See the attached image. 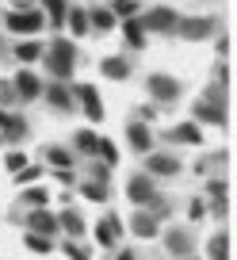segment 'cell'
Masks as SVG:
<instances>
[{
	"label": "cell",
	"mask_w": 237,
	"mask_h": 260,
	"mask_svg": "<svg viewBox=\"0 0 237 260\" xmlns=\"http://www.w3.org/2000/svg\"><path fill=\"white\" fill-rule=\"evenodd\" d=\"M73 65H77V46L69 39H54L46 46V69L57 77V81H65V77L73 73Z\"/></svg>",
	"instance_id": "1"
},
{
	"label": "cell",
	"mask_w": 237,
	"mask_h": 260,
	"mask_svg": "<svg viewBox=\"0 0 237 260\" xmlns=\"http://www.w3.org/2000/svg\"><path fill=\"white\" fill-rule=\"evenodd\" d=\"M146 88H149V96L157 100V104H176V100H180V92H184V84L176 81V77H164V73H153L146 81Z\"/></svg>",
	"instance_id": "2"
},
{
	"label": "cell",
	"mask_w": 237,
	"mask_h": 260,
	"mask_svg": "<svg viewBox=\"0 0 237 260\" xmlns=\"http://www.w3.org/2000/svg\"><path fill=\"white\" fill-rule=\"evenodd\" d=\"M226 88L222 84H214V88H207V100H199L195 104V119L203 122H226V111H222V104H226Z\"/></svg>",
	"instance_id": "3"
},
{
	"label": "cell",
	"mask_w": 237,
	"mask_h": 260,
	"mask_svg": "<svg viewBox=\"0 0 237 260\" xmlns=\"http://www.w3.org/2000/svg\"><path fill=\"white\" fill-rule=\"evenodd\" d=\"M126 195H130L134 207H149L157 199V184L149 176H130V180H126Z\"/></svg>",
	"instance_id": "4"
},
{
	"label": "cell",
	"mask_w": 237,
	"mask_h": 260,
	"mask_svg": "<svg viewBox=\"0 0 237 260\" xmlns=\"http://www.w3.org/2000/svg\"><path fill=\"white\" fill-rule=\"evenodd\" d=\"M176 35L188 39V42H203V39H211V35H214V19L211 16H203V19H180V23H176Z\"/></svg>",
	"instance_id": "5"
},
{
	"label": "cell",
	"mask_w": 237,
	"mask_h": 260,
	"mask_svg": "<svg viewBox=\"0 0 237 260\" xmlns=\"http://www.w3.org/2000/svg\"><path fill=\"white\" fill-rule=\"evenodd\" d=\"M4 23H8L12 35H31V31H39V27H42V16H39V12H27V8H23V12H12Z\"/></svg>",
	"instance_id": "6"
},
{
	"label": "cell",
	"mask_w": 237,
	"mask_h": 260,
	"mask_svg": "<svg viewBox=\"0 0 237 260\" xmlns=\"http://www.w3.org/2000/svg\"><path fill=\"white\" fill-rule=\"evenodd\" d=\"M12 92H16V100H39V92H42V84H39V77L35 73H16V81H12Z\"/></svg>",
	"instance_id": "7"
},
{
	"label": "cell",
	"mask_w": 237,
	"mask_h": 260,
	"mask_svg": "<svg viewBox=\"0 0 237 260\" xmlns=\"http://www.w3.org/2000/svg\"><path fill=\"white\" fill-rule=\"evenodd\" d=\"M176 23H180V19H176V12H168V8H153V12L146 16V23H142V27H149V31H164V35H168V31H176Z\"/></svg>",
	"instance_id": "8"
},
{
	"label": "cell",
	"mask_w": 237,
	"mask_h": 260,
	"mask_svg": "<svg viewBox=\"0 0 237 260\" xmlns=\"http://www.w3.org/2000/svg\"><path fill=\"white\" fill-rule=\"evenodd\" d=\"M27 222H31V230H35V234H42V237H54L57 234V218L46 211V207H35Z\"/></svg>",
	"instance_id": "9"
},
{
	"label": "cell",
	"mask_w": 237,
	"mask_h": 260,
	"mask_svg": "<svg viewBox=\"0 0 237 260\" xmlns=\"http://www.w3.org/2000/svg\"><path fill=\"white\" fill-rule=\"evenodd\" d=\"M77 96H81V104H84V111H88L92 122L104 119V107H99V96H96V88H92V84H81V88H77Z\"/></svg>",
	"instance_id": "10"
},
{
	"label": "cell",
	"mask_w": 237,
	"mask_h": 260,
	"mask_svg": "<svg viewBox=\"0 0 237 260\" xmlns=\"http://www.w3.org/2000/svg\"><path fill=\"white\" fill-rule=\"evenodd\" d=\"M164 245H168L172 256H188V252H191V234H188V230H168Z\"/></svg>",
	"instance_id": "11"
},
{
	"label": "cell",
	"mask_w": 237,
	"mask_h": 260,
	"mask_svg": "<svg viewBox=\"0 0 237 260\" xmlns=\"http://www.w3.org/2000/svg\"><path fill=\"white\" fill-rule=\"evenodd\" d=\"M149 172H157V176H176V172H180V161L168 157V153H153L149 157Z\"/></svg>",
	"instance_id": "12"
},
{
	"label": "cell",
	"mask_w": 237,
	"mask_h": 260,
	"mask_svg": "<svg viewBox=\"0 0 237 260\" xmlns=\"http://www.w3.org/2000/svg\"><path fill=\"white\" fill-rule=\"evenodd\" d=\"M126 142H130L138 153H149V146H153V138H149V130L142 126V122H130V126H126Z\"/></svg>",
	"instance_id": "13"
},
{
	"label": "cell",
	"mask_w": 237,
	"mask_h": 260,
	"mask_svg": "<svg viewBox=\"0 0 237 260\" xmlns=\"http://www.w3.org/2000/svg\"><path fill=\"white\" fill-rule=\"evenodd\" d=\"M168 142H188V146H195V142H203V130H199L195 122H180L176 130H168Z\"/></svg>",
	"instance_id": "14"
},
{
	"label": "cell",
	"mask_w": 237,
	"mask_h": 260,
	"mask_svg": "<svg viewBox=\"0 0 237 260\" xmlns=\"http://www.w3.org/2000/svg\"><path fill=\"white\" fill-rule=\"evenodd\" d=\"M130 230H134L138 237H157V214L138 211V214H134V222H130Z\"/></svg>",
	"instance_id": "15"
},
{
	"label": "cell",
	"mask_w": 237,
	"mask_h": 260,
	"mask_svg": "<svg viewBox=\"0 0 237 260\" xmlns=\"http://www.w3.org/2000/svg\"><path fill=\"white\" fill-rule=\"evenodd\" d=\"M0 126H4V134H8L12 142H23L27 134H31V130H27V119H19V115H4V119H0Z\"/></svg>",
	"instance_id": "16"
},
{
	"label": "cell",
	"mask_w": 237,
	"mask_h": 260,
	"mask_svg": "<svg viewBox=\"0 0 237 260\" xmlns=\"http://www.w3.org/2000/svg\"><path fill=\"white\" fill-rule=\"evenodd\" d=\"M46 100H50V107H54V111H69V107H73V96H69V88H61V84H50V88H46Z\"/></svg>",
	"instance_id": "17"
},
{
	"label": "cell",
	"mask_w": 237,
	"mask_h": 260,
	"mask_svg": "<svg viewBox=\"0 0 237 260\" xmlns=\"http://www.w3.org/2000/svg\"><path fill=\"white\" fill-rule=\"evenodd\" d=\"M104 73L111 77V81H126V77H130V65H126V57H107Z\"/></svg>",
	"instance_id": "18"
},
{
	"label": "cell",
	"mask_w": 237,
	"mask_h": 260,
	"mask_svg": "<svg viewBox=\"0 0 237 260\" xmlns=\"http://www.w3.org/2000/svg\"><path fill=\"white\" fill-rule=\"evenodd\" d=\"M57 226H65V230H69L73 237H81V234H84V218H81L77 211H65V214H57Z\"/></svg>",
	"instance_id": "19"
},
{
	"label": "cell",
	"mask_w": 237,
	"mask_h": 260,
	"mask_svg": "<svg viewBox=\"0 0 237 260\" xmlns=\"http://www.w3.org/2000/svg\"><path fill=\"white\" fill-rule=\"evenodd\" d=\"M96 237L104 245H115V237H119V218H104V222H99V230H96Z\"/></svg>",
	"instance_id": "20"
},
{
	"label": "cell",
	"mask_w": 237,
	"mask_h": 260,
	"mask_svg": "<svg viewBox=\"0 0 237 260\" xmlns=\"http://www.w3.org/2000/svg\"><path fill=\"white\" fill-rule=\"evenodd\" d=\"M88 23L99 27V31H111V27H115V16H111V12H104V8H92V12H88Z\"/></svg>",
	"instance_id": "21"
},
{
	"label": "cell",
	"mask_w": 237,
	"mask_h": 260,
	"mask_svg": "<svg viewBox=\"0 0 237 260\" xmlns=\"http://www.w3.org/2000/svg\"><path fill=\"white\" fill-rule=\"evenodd\" d=\"M126 42H130V46H146V27L142 23H134V19H126Z\"/></svg>",
	"instance_id": "22"
},
{
	"label": "cell",
	"mask_w": 237,
	"mask_h": 260,
	"mask_svg": "<svg viewBox=\"0 0 237 260\" xmlns=\"http://www.w3.org/2000/svg\"><path fill=\"white\" fill-rule=\"evenodd\" d=\"M46 161H50V165H57V169H65V165H73V157H69V149L50 146V149H46Z\"/></svg>",
	"instance_id": "23"
},
{
	"label": "cell",
	"mask_w": 237,
	"mask_h": 260,
	"mask_svg": "<svg viewBox=\"0 0 237 260\" xmlns=\"http://www.w3.org/2000/svg\"><path fill=\"white\" fill-rule=\"evenodd\" d=\"M226 249H229V237L226 234H214L211 237V260H226Z\"/></svg>",
	"instance_id": "24"
},
{
	"label": "cell",
	"mask_w": 237,
	"mask_h": 260,
	"mask_svg": "<svg viewBox=\"0 0 237 260\" xmlns=\"http://www.w3.org/2000/svg\"><path fill=\"white\" fill-rule=\"evenodd\" d=\"M69 27H73L77 35H84V31H88V12H84V8L69 12Z\"/></svg>",
	"instance_id": "25"
},
{
	"label": "cell",
	"mask_w": 237,
	"mask_h": 260,
	"mask_svg": "<svg viewBox=\"0 0 237 260\" xmlns=\"http://www.w3.org/2000/svg\"><path fill=\"white\" fill-rule=\"evenodd\" d=\"M39 54H42L39 42H23V46H16V57H19V61H35Z\"/></svg>",
	"instance_id": "26"
},
{
	"label": "cell",
	"mask_w": 237,
	"mask_h": 260,
	"mask_svg": "<svg viewBox=\"0 0 237 260\" xmlns=\"http://www.w3.org/2000/svg\"><path fill=\"white\" fill-rule=\"evenodd\" d=\"M81 191L88 195V199H96V203H104V199H107V187H104V184H96V180H88Z\"/></svg>",
	"instance_id": "27"
},
{
	"label": "cell",
	"mask_w": 237,
	"mask_h": 260,
	"mask_svg": "<svg viewBox=\"0 0 237 260\" xmlns=\"http://www.w3.org/2000/svg\"><path fill=\"white\" fill-rule=\"evenodd\" d=\"M77 149H81V153H92V149H96V134H92V130H81V134H77Z\"/></svg>",
	"instance_id": "28"
},
{
	"label": "cell",
	"mask_w": 237,
	"mask_h": 260,
	"mask_svg": "<svg viewBox=\"0 0 237 260\" xmlns=\"http://www.w3.org/2000/svg\"><path fill=\"white\" fill-rule=\"evenodd\" d=\"M23 203H31V207H46V191H42V187H27V191H23Z\"/></svg>",
	"instance_id": "29"
},
{
	"label": "cell",
	"mask_w": 237,
	"mask_h": 260,
	"mask_svg": "<svg viewBox=\"0 0 237 260\" xmlns=\"http://www.w3.org/2000/svg\"><path fill=\"white\" fill-rule=\"evenodd\" d=\"M46 12H50L54 23H61V19H65V0H46Z\"/></svg>",
	"instance_id": "30"
},
{
	"label": "cell",
	"mask_w": 237,
	"mask_h": 260,
	"mask_svg": "<svg viewBox=\"0 0 237 260\" xmlns=\"http://www.w3.org/2000/svg\"><path fill=\"white\" fill-rule=\"evenodd\" d=\"M27 249H35V252H50V237H42V234H27Z\"/></svg>",
	"instance_id": "31"
},
{
	"label": "cell",
	"mask_w": 237,
	"mask_h": 260,
	"mask_svg": "<svg viewBox=\"0 0 237 260\" xmlns=\"http://www.w3.org/2000/svg\"><path fill=\"white\" fill-rule=\"evenodd\" d=\"M96 149H99V157L107 161V169H111V165L119 161V153H115V146H111V142H96Z\"/></svg>",
	"instance_id": "32"
},
{
	"label": "cell",
	"mask_w": 237,
	"mask_h": 260,
	"mask_svg": "<svg viewBox=\"0 0 237 260\" xmlns=\"http://www.w3.org/2000/svg\"><path fill=\"white\" fill-rule=\"evenodd\" d=\"M134 8H138L134 0H115V12H111V16H126V19H130V16H134Z\"/></svg>",
	"instance_id": "33"
},
{
	"label": "cell",
	"mask_w": 237,
	"mask_h": 260,
	"mask_svg": "<svg viewBox=\"0 0 237 260\" xmlns=\"http://www.w3.org/2000/svg\"><path fill=\"white\" fill-rule=\"evenodd\" d=\"M8 169H12V172L27 169V157H23V153H8Z\"/></svg>",
	"instance_id": "34"
},
{
	"label": "cell",
	"mask_w": 237,
	"mask_h": 260,
	"mask_svg": "<svg viewBox=\"0 0 237 260\" xmlns=\"http://www.w3.org/2000/svg\"><path fill=\"white\" fill-rule=\"evenodd\" d=\"M65 252H69V260H88V252L77 249V241H69V245H65Z\"/></svg>",
	"instance_id": "35"
},
{
	"label": "cell",
	"mask_w": 237,
	"mask_h": 260,
	"mask_svg": "<svg viewBox=\"0 0 237 260\" xmlns=\"http://www.w3.org/2000/svg\"><path fill=\"white\" fill-rule=\"evenodd\" d=\"M207 214V207H203V199H195V203H191V218H203Z\"/></svg>",
	"instance_id": "36"
},
{
	"label": "cell",
	"mask_w": 237,
	"mask_h": 260,
	"mask_svg": "<svg viewBox=\"0 0 237 260\" xmlns=\"http://www.w3.org/2000/svg\"><path fill=\"white\" fill-rule=\"evenodd\" d=\"M16 96V92H12V84H0V104H4V100H12Z\"/></svg>",
	"instance_id": "37"
},
{
	"label": "cell",
	"mask_w": 237,
	"mask_h": 260,
	"mask_svg": "<svg viewBox=\"0 0 237 260\" xmlns=\"http://www.w3.org/2000/svg\"><path fill=\"white\" fill-rule=\"evenodd\" d=\"M119 260H134V256H130V252H123V256H119Z\"/></svg>",
	"instance_id": "38"
},
{
	"label": "cell",
	"mask_w": 237,
	"mask_h": 260,
	"mask_svg": "<svg viewBox=\"0 0 237 260\" xmlns=\"http://www.w3.org/2000/svg\"><path fill=\"white\" fill-rule=\"evenodd\" d=\"M184 260H195V256H184Z\"/></svg>",
	"instance_id": "39"
},
{
	"label": "cell",
	"mask_w": 237,
	"mask_h": 260,
	"mask_svg": "<svg viewBox=\"0 0 237 260\" xmlns=\"http://www.w3.org/2000/svg\"><path fill=\"white\" fill-rule=\"evenodd\" d=\"M0 142H4V138H0Z\"/></svg>",
	"instance_id": "40"
}]
</instances>
